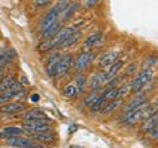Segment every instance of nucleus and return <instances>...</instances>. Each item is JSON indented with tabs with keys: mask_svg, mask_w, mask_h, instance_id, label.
Returning a JSON list of instances; mask_svg holds the SVG:
<instances>
[{
	"mask_svg": "<svg viewBox=\"0 0 158 148\" xmlns=\"http://www.w3.org/2000/svg\"><path fill=\"white\" fill-rule=\"evenodd\" d=\"M100 38H102V32H95V33H92L91 36L85 41V46L88 49V48H92V46L98 45L99 41H100Z\"/></svg>",
	"mask_w": 158,
	"mask_h": 148,
	"instance_id": "obj_19",
	"label": "nucleus"
},
{
	"mask_svg": "<svg viewBox=\"0 0 158 148\" xmlns=\"http://www.w3.org/2000/svg\"><path fill=\"white\" fill-rule=\"evenodd\" d=\"M29 148H46V147H44V146H38V144H32Z\"/></svg>",
	"mask_w": 158,
	"mask_h": 148,
	"instance_id": "obj_37",
	"label": "nucleus"
},
{
	"mask_svg": "<svg viewBox=\"0 0 158 148\" xmlns=\"http://www.w3.org/2000/svg\"><path fill=\"white\" fill-rule=\"evenodd\" d=\"M38 119H48V116L38 110H31L25 112V115H24V120L25 122H32V120H38Z\"/></svg>",
	"mask_w": 158,
	"mask_h": 148,
	"instance_id": "obj_14",
	"label": "nucleus"
},
{
	"mask_svg": "<svg viewBox=\"0 0 158 148\" xmlns=\"http://www.w3.org/2000/svg\"><path fill=\"white\" fill-rule=\"evenodd\" d=\"M38 99H40V95H38V94H33L32 98H31V101H32V102H37Z\"/></svg>",
	"mask_w": 158,
	"mask_h": 148,
	"instance_id": "obj_35",
	"label": "nucleus"
},
{
	"mask_svg": "<svg viewBox=\"0 0 158 148\" xmlns=\"http://www.w3.org/2000/svg\"><path fill=\"white\" fill-rule=\"evenodd\" d=\"M77 94H81V93H83V90H85V87H86V78L85 76H79L77 78Z\"/></svg>",
	"mask_w": 158,
	"mask_h": 148,
	"instance_id": "obj_26",
	"label": "nucleus"
},
{
	"mask_svg": "<svg viewBox=\"0 0 158 148\" xmlns=\"http://www.w3.org/2000/svg\"><path fill=\"white\" fill-rule=\"evenodd\" d=\"M77 32V29L75 28H73V27H70V28H61V31H59L56 36H54L52 40H50V45H52V48H56V46H61L63 42H65L69 37L71 36L73 33H75Z\"/></svg>",
	"mask_w": 158,
	"mask_h": 148,
	"instance_id": "obj_4",
	"label": "nucleus"
},
{
	"mask_svg": "<svg viewBox=\"0 0 158 148\" xmlns=\"http://www.w3.org/2000/svg\"><path fill=\"white\" fill-rule=\"evenodd\" d=\"M118 56H120V53H118V52H108V53H106L104 56H103L100 60H99V66H102V67H110L112 63H115L117 61Z\"/></svg>",
	"mask_w": 158,
	"mask_h": 148,
	"instance_id": "obj_8",
	"label": "nucleus"
},
{
	"mask_svg": "<svg viewBox=\"0 0 158 148\" xmlns=\"http://www.w3.org/2000/svg\"><path fill=\"white\" fill-rule=\"evenodd\" d=\"M118 105H120V101H118V99L117 101H112V102L108 103L107 106H104V108L102 110V112H103V114H108V112H111V111L115 110Z\"/></svg>",
	"mask_w": 158,
	"mask_h": 148,
	"instance_id": "obj_29",
	"label": "nucleus"
},
{
	"mask_svg": "<svg viewBox=\"0 0 158 148\" xmlns=\"http://www.w3.org/2000/svg\"><path fill=\"white\" fill-rule=\"evenodd\" d=\"M157 122H158V115H153L150 118H148V119H145V123H144V126H142V131L149 134L153 128L156 127Z\"/></svg>",
	"mask_w": 158,
	"mask_h": 148,
	"instance_id": "obj_18",
	"label": "nucleus"
},
{
	"mask_svg": "<svg viewBox=\"0 0 158 148\" xmlns=\"http://www.w3.org/2000/svg\"><path fill=\"white\" fill-rule=\"evenodd\" d=\"M98 99V95H95V94H91V95H88V97H86V99H85V105L88 107V106H92L94 103H95V101Z\"/></svg>",
	"mask_w": 158,
	"mask_h": 148,
	"instance_id": "obj_31",
	"label": "nucleus"
},
{
	"mask_svg": "<svg viewBox=\"0 0 158 148\" xmlns=\"http://www.w3.org/2000/svg\"><path fill=\"white\" fill-rule=\"evenodd\" d=\"M59 62V56L56 54V56H52L49 58V61L46 63V73L49 77H54L56 76V72H57V65Z\"/></svg>",
	"mask_w": 158,
	"mask_h": 148,
	"instance_id": "obj_12",
	"label": "nucleus"
},
{
	"mask_svg": "<svg viewBox=\"0 0 158 148\" xmlns=\"http://www.w3.org/2000/svg\"><path fill=\"white\" fill-rule=\"evenodd\" d=\"M152 78H153V70H142L135 80L132 81V83L129 85V90L132 93H138Z\"/></svg>",
	"mask_w": 158,
	"mask_h": 148,
	"instance_id": "obj_3",
	"label": "nucleus"
},
{
	"mask_svg": "<svg viewBox=\"0 0 158 148\" xmlns=\"http://www.w3.org/2000/svg\"><path fill=\"white\" fill-rule=\"evenodd\" d=\"M78 7H79V4H69V7L62 12V21H67L74 15V12L77 11Z\"/></svg>",
	"mask_w": 158,
	"mask_h": 148,
	"instance_id": "obj_20",
	"label": "nucleus"
},
{
	"mask_svg": "<svg viewBox=\"0 0 158 148\" xmlns=\"http://www.w3.org/2000/svg\"><path fill=\"white\" fill-rule=\"evenodd\" d=\"M15 83V77H12V76H9V77H7V78H4V80L0 82V91H7L9 87H11L12 85Z\"/></svg>",
	"mask_w": 158,
	"mask_h": 148,
	"instance_id": "obj_21",
	"label": "nucleus"
},
{
	"mask_svg": "<svg viewBox=\"0 0 158 148\" xmlns=\"http://www.w3.org/2000/svg\"><path fill=\"white\" fill-rule=\"evenodd\" d=\"M103 97H104V99L106 102L107 101H117V89H108V90L103 94Z\"/></svg>",
	"mask_w": 158,
	"mask_h": 148,
	"instance_id": "obj_23",
	"label": "nucleus"
},
{
	"mask_svg": "<svg viewBox=\"0 0 158 148\" xmlns=\"http://www.w3.org/2000/svg\"><path fill=\"white\" fill-rule=\"evenodd\" d=\"M25 106L23 103H8V105H4L0 107V112L3 114H17V112L23 111Z\"/></svg>",
	"mask_w": 158,
	"mask_h": 148,
	"instance_id": "obj_10",
	"label": "nucleus"
},
{
	"mask_svg": "<svg viewBox=\"0 0 158 148\" xmlns=\"http://www.w3.org/2000/svg\"><path fill=\"white\" fill-rule=\"evenodd\" d=\"M67 7H69L67 2H61V3H58L56 7H54L53 9H50V11L45 15V17H44L42 21H41V31H42V33L45 32L49 27H52L53 24L57 21L58 16H59V15H62V12L65 11Z\"/></svg>",
	"mask_w": 158,
	"mask_h": 148,
	"instance_id": "obj_1",
	"label": "nucleus"
},
{
	"mask_svg": "<svg viewBox=\"0 0 158 148\" xmlns=\"http://www.w3.org/2000/svg\"><path fill=\"white\" fill-rule=\"evenodd\" d=\"M7 143L11 147L13 148H29L33 143L31 139H27V137H21V136H17V137H9L7 140Z\"/></svg>",
	"mask_w": 158,
	"mask_h": 148,
	"instance_id": "obj_7",
	"label": "nucleus"
},
{
	"mask_svg": "<svg viewBox=\"0 0 158 148\" xmlns=\"http://www.w3.org/2000/svg\"><path fill=\"white\" fill-rule=\"evenodd\" d=\"M144 105H148L146 97H136L135 99H132V101L127 105L125 111H129V110H132V108H136V107H138V106H144Z\"/></svg>",
	"mask_w": 158,
	"mask_h": 148,
	"instance_id": "obj_17",
	"label": "nucleus"
},
{
	"mask_svg": "<svg viewBox=\"0 0 158 148\" xmlns=\"http://www.w3.org/2000/svg\"><path fill=\"white\" fill-rule=\"evenodd\" d=\"M92 58H94V54L91 52H83L81 56L78 57V60L75 62V69L77 70H83V69H86L88 65H90Z\"/></svg>",
	"mask_w": 158,
	"mask_h": 148,
	"instance_id": "obj_6",
	"label": "nucleus"
},
{
	"mask_svg": "<svg viewBox=\"0 0 158 148\" xmlns=\"http://www.w3.org/2000/svg\"><path fill=\"white\" fill-rule=\"evenodd\" d=\"M158 62V57H156V56H149L146 58V61L144 62V70H152V67L156 65V63Z\"/></svg>",
	"mask_w": 158,
	"mask_h": 148,
	"instance_id": "obj_25",
	"label": "nucleus"
},
{
	"mask_svg": "<svg viewBox=\"0 0 158 148\" xmlns=\"http://www.w3.org/2000/svg\"><path fill=\"white\" fill-rule=\"evenodd\" d=\"M106 105V99H104V97H98V99L95 101V103L91 106V110L92 111H99V110H103V107H104Z\"/></svg>",
	"mask_w": 158,
	"mask_h": 148,
	"instance_id": "obj_27",
	"label": "nucleus"
},
{
	"mask_svg": "<svg viewBox=\"0 0 158 148\" xmlns=\"http://www.w3.org/2000/svg\"><path fill=\"white\" fill-rule=\"evenodd\" d=\"M3 134L7 136V140L9 137H17V136H21L24 134V130L20 127H6L3 131Z\"/></svg>",
	"mask_w": 158,
	"mask_h": 148,
	"instance_id": "obj_16",
	"label": "nucleus"
},
{
	"mask_svg": "<svg viewBox=\"0 0 158 148\" xmlns=\"http://www.w3.org/2000/svg\"><path fill=\"white\" fill-rule=\"evenodd\" d=\"M13 57H15V52L13 50L8 52V53H2L0 54V66H3V65H6V63L11 62Z\"/></svg>",
	"mask_w": 158,
	"mask_h": 148,
	"instance_id": "obj_24",
	"label": "nucleus"
},
{
	"mask_svg": "<svg viewBox=\"0 0 158 148\" xmlns=\"http://www.w3.org/2000/svg\"><path fill=\"white\" fill-rule=\"evenodd\" d=\"M49 119H38V120H32V122H25L23 124L24 132L28 134H40V132H45V131H50L49 130Z\"/></svg>",
	"mask_w": 158,
	"mask_h": 148,
	"instance_id": "obj_2",
	"label": "nucleus"
},
{
	"mask_svg": "<svg viewBox=\"0 0 158 148\" xmlns=\"http://www.w3.org/2000/svg\"><path fill=\"white\" fill-rule=\"evenodd\" d=\"M106 82V78H104V73L100 72V73H95L94 76L91 77L90 80V89L92 91H96L100 89V86Z\"/></svg>",
	"mask_w": 158,
	"mask_h": 148,
	"instance_id": "obj_9",
	"label": "nucleus"
},
{
	"mask_svg": "<svg viewBox=\"0 0 158 148\" xmlns=\"http://www.w3.org/2000/svg\"><path fill=\"white\" fill-rule=\"evenodd\" d=\"M73 65V56L71 54H65V56L59 57V62L57 65V72L56 76L57 77H62L66 72H69V69Z\"/></svg>",
	"mask_w": 158,
	"mask_h": 148,
	"instance_id": "obj_5",
	"label": "nucleus"
},
{
	"mask_svg": "<svg viewBox=\"0 0 158 148\" xmlns=\"http://www.w3.org/2000/svg\"><path fill=\"white\" fill-rule=\"evenodd\" d=\"M79 38H81V32H79V31H77L75 33H73V34H71V36H70V37H69V38H67V40H66L65 42H63V44H62V45H61V46H62V48H67V46H70V45H73V44H74V42H77V41L79 40Z\"/></svg>",
	"mask_w": 158,
	"mask_h": 148,
	"instance_id": "obj_22",
	"label": "nucleus"
},
{
	"mask_svg": "<svg viewBox=\"0 0 158 148\" xmlns=\"http://www.w3.org/2000/svg\"><path fill=\"white\" fill-rule=\"evenodd\" d=\"M136 67H137V65H136V63H132V65H129V66H128V69H127L125 74H127V76H129V74H133V73L136 72Z\"/></svg>",
	"mask_w": 158,
	"mask_h": 148,
	"instance_id": "obj_33",
	"label": "nucleus"
},
{
	"mask_svg": "<svg viewBox=\"0 0 158 148\" xmlns=\"http://www.w3.org/2000/svg\"><path fill=\"white\" fill-rule=\"evenodd\" d=\"M32 137L37 141H44V143H50L56 140V134L52 131H45V132H40V134H33Z\"/></svg>",
	"mask_w": 158,
	"mask_h": 148,
	"instance_id": "obj_13",
	"label": "nucleus"
},
{
	"mask_svg": "<svg viewBox=\"0 0 158 148\" xmlns=\"http://www.w3.org/2000/svg\"><path fill=\"white\" fill-rule=\"evenodd\" d=\"M61 25H62L61 21H56L52 27H49L46 31L44 32V37H45V38H50V40H52V38L56 36L59 31H61Z\"/></svg>",
	"mask_w": 158,
	"mask_h": 148,
	"instance_id": "obj_15",
	"label": "nucleus"
},
{
	"mask_svg": "<svg viewBox=\"0 0 158 148\" xmlns=\"http://www.w3.org/2000/svg\"><path fill=\"white\" fill-rule=\"evenodd\" d=\"M48 4H49L48 0H37V2H36L37 7H45V6H48Z\"/></svg>",
	"mask_w": 158,
	"mask_h": 148,
	"instance_id": "obj_34",
	"label": "nucleus"
},
{
	"mask_svg": "<svg viewBox=\"0 0 158 148\" xmlns=\"http://www.w3.org/2000/svg\"><path fill=\"white\" fill-rule=\"evenodd\" d=\"M63 95L66 98H73L77 95V87L75 85H67L65 89H63Z\"/></svg>",
	"mask_w": 158,
	"mask_h": 148,
	"instance_id": "obj_28",
	"label": "nucleus"
},
{
	"mask_svg": "<svg viewBox=\"0 0 158 148\" xmlns=\"http://www.w3.org/2000/svg\"><path fill=\"white\" fill-rule=\"evenodd\" d=\"M94 4H96V0H91V2H87L86 6H87V7H91V6H94Z\"/></svg>",
	"mask_w": 158,
	"mask_h": 148,
	"instance_id": "obj_36",
	"label": "nucleus"
},
{
	"mask_svg": "<svg viewBox=\"0 0 158 148\" xmlns=\"http://www.w3.org/2000/svg\"><path fill=\"white\" fill-rule=\"evenodd\" d=\"M121 66H123V61H121V60H117L115 63H112V65L107 69V72L104 73V78H106V81L113 80V78L116 77V74L118 73V70L121 69Z\"/></svg>",
	"mask_w": 158,
	"mask_h": 148,
	"instance_id": "obj_11",
	"label": "nucleus"
},
{
	"mask_svg": "<svg viewBox=\"0 0 158 148\" xmlns=\"http://www.w3.org/2000/svg\"><path fill=\"white\" fill-rule=\"evenodd\" d=\"M117 89V99L118 98H121V97H124L128 91H131L129 90V85H123L120 87H116Z\"/></svg>",
	"mask_w": 158,
	"mask_h": 148,
	"instance_id": "obj_30",
	"label": "nucleus"
},
{
	"mask_svg": "<svg viewBox=\"0 0 158 148\" xmlns=\"http://www.w3.org/2000/svg\"><path fill=\"white\" fill-rule=\"evenodd\" d=\"M149 136L152 137V139H158V122H157L156 127L149 132Z\"/></svg>",
	"mask_w": 158,
	"mask_h": 148,
	"instance_id": "obj_32",
	"label": "nucleus"
}]
</instances>
